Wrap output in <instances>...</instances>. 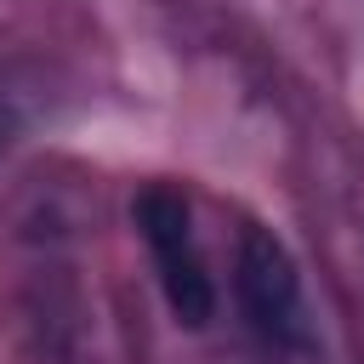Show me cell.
<instances>
[{"mask_svg": "<svg viewBox=\"0 0 364 364\" xmlns=\"http://www.w3.org/2000/svg\"><path fill=\"white\" fill-rule=\"evenodd\" d=\"M233 296L250 330L273 347H307V296L301 273L284 250V239L262 222H245L239 250H233Z\"/></svg>", "mask_w": 364, "mask_h": 364, "instance_id": "7a4b0ae2", "label": "cell"}, {"mask_svg": "<svg viewBox=\"0 0 364 364\" xmlns=\"http://www.w3.org/2000/svg\"><path fill=\"white\" fill-rule=\"evenodd\" d=\"M131 216H136V233H142V245H148V256H154V273H159V290H165L171 313H176L188 330L210 324V313H216V284H210V273H205L188 199H182L176 188L154 182V188L136 193Z\"/></svg>", "mask_w": 364, "mask_h": 364, "instance_id": "6da1fadb", "label": "cell"}]
</instances>
